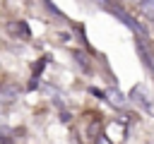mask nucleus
Listing matches in <instances>:
<instances>
[{"label": "nucleus", "mask_w": 154, "mask_h": 144, "mask_svg": "<svg viewBox=\"0 0 154 144\" xmlns=\"http://www.w3.org/2000/svg\"><path fill=\"white\" fill-rule=\"evenodd\" d=\"M108 98H111L113 103H118V106H123V103H125V98H123V96H118V91H108Z\"/></svg>", "instance_id": "6"}, {"label": "nucleus", "mask_w": 154, "mask_h": 144, "mask_svg": "<svg viewBox=\"0 0 154 144\" xmlns=\"http://www.w3.org/2000/svg\"><path fill=\"white\" fill-rule=\"evenodd\" d=\"M130 96L144 108V110H154V103L149 101V96H147V91H144V86H132V91H130Z\"/></svg>", "instance_id": "1"}, {"label": "nucleus", "mask_w": 154, "mask_h": 144, "mask_svg": "<svg viewBox=\"0 0 154 144\" xmlns=\"http://www.w3.org/2000/svg\"><path fill=\"white\" fill-rule=\"evenodd\" d=\"M96 2H101V5H108V0H96Z\"/></svg>", "instance_id": "7"}, {"label": "nucleus", "mask_w": 154, "mask_h": 144, "mask_svg": "<svg viewBox=\"0 0 154 144\" xmlns=\"http://www.w3.org/2000/svg\"><path fill=\"white\" fill-rule=\"evenodd\" d=\"M113 12H116V17H118V19H120V22H123V24H128V26H130V29H132V31H137V34H140V36H144V31H142V29H140V24H137V22H132V19H130V17H128V14H125V12H120V10H113Z\"/></svg>", "instance_id": "3"}, {"label": "nucleus", "mask_w": 154, "mask_h": 144, "mask_svg": "<svg viewBox=\"0 0 154 144\" xmlns=\"http://www.w3.org/2000/svg\"><path fill=\"white\" fill-rule=\"evenodd\" d=\"M137 50H140V53H142V60H144V62H147V67H152V70H154V60H152V55H149V53H147V48H144V46H142V43H137Z\"/></svg>", "instance_id": "5"}, {"label": "nucleus", "mask_w": 154, "mask_h": 144, "mask_svg": "<svg viewBox=\"0 0 154 144\" xmlns=\"http://www.w3.org/2000/svg\"><path fill=\"white\" fill-rule=\"evenodd\" d=\"M140 10L144 12V17L154 22V0H140Z\"/></svg>", "instance_id": "4"}, {"label": "nucleus", "mask_w": 154, "mask_h": 144, "mask_svg": "<svg viewBox=\"0 0 154 144\" xmlns=\"http://www.w3.org/2000/svg\"><path fill=\"white\" fill-rule=\"evenodd\" d=\"M17 98H19V86H17V84H7V86L0 91V103H5V106H7V103H14Z\"/></svg>", "instance_id": "2"}]
</instances>
